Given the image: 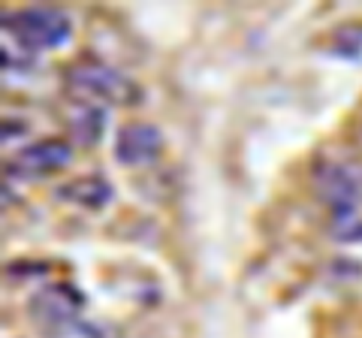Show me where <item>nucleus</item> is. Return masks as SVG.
<instances>
[{"label":"nucleus","mask_w":362,"mask_h":338,"mask_svg":"<svg viewBox=\"0 0 362 338\" xmlns=\"http://www.w3.org/2000/svg\"><path fill=\"white\" fill-rule=\"evenodd\" d=\"M64 88L70 100H82V103L94 106H133L139 103L142 88L133 82L130 76H124L112 64L85 54V58L73 61L64 70Z\"/></svg>","instance_id":"1"},{"label":"nucleus","mask_w":362,"mask_h":338,"mask_svg":"<svg viewBox=\"0 0 362 338\" xmlns=\"http://www.w3.org/2000/svg\"><path fill=\"white\" fill-rule=\"evenodd\" d=\"M73 25L64 9L54 6H25L4 13V37H13L21 58H33L45 49H58L70 40Z\"/></svg>","instance_id":"2"},{"label":"nucleus","mask_w":362,"mask_h":338,"mask_svg":"<svg viewBox=\"0 0 362 338\" xmlns=\"http://www.w3.org/2000/svg\"><path fill=\"white\" fill-rule=\"evenodd\" d=\"M314 194L329 215L362 202V157L323 154L311 169Z\"/></svg>","instance_id":"3"},{"label":"nucleus","mask_w":362,"mask_h":338,"mask_svg":"<svg viewBox=\"0 0 362 338\" xmlns=\"http://www.w3.org/2000/svg\"><path fill=\"white\" fill-rule=\"evenodd\" d=\"M70 161H73V145L66 139H40L18 148L9 157L6 173L13 178L33 182V178H49L54 173H61V169L70 166Z\"/></svg>","instance_id":"4"},{"label":"nucleus","mask_w":362,"mask_h":338,"mask_svg":"<svg viewBox=\"0 0 362 338\" xmlns=\"http://www.w3.org/2000/svg\"><path fill=\"white\" fill-rule=\"evenodd\" d=\"M82 308H85V296L70 284H52L30 299L33 317L45 326H52V330H58V332L76 326Z\"/></svg>","instance_id":"5"},{"label":"nucleus","mask_w":362,"mask_h":338,"mask_svg":"<svg viewBox=\"0 0 362 338\" xmlns=\"http://www.w3.org/2000/svg\"><path fill=\"white\" fill-rule=\"evenodd\" d=\"M163 151V133L148 121H136L118 130L115 136V157L124 166H145L154 163Z\"/></svg>","instance_id":"6"},{"label":"nucleus","mask_w":362,"mask_h":338,"mask_svg":"<svg viewBox=\"0 0 362 338\" xmlns=\"http://www.w3.org/2000/svg\"><path fill=\"white\" fill-rule=\"evenodd\" d=\"M66 127H70V136L76 145H97L103 139L106 130V109L94 106V103H82V100H73L70 112H66Z\"/></svg>","instance_id":"7"},{"label":"nucleus","mask_w":362,"mask_h":338,"mask_svg":"<svg viewBox=\"0 0 362 338\" xmlns=\"http://www.w3.org/2000/svg\"><path fill=\"white\" fill-rule=\"evenodd\" d=\"M58 197L73 202V206L82 209H100L112 199V185L100 175H88V178H73L64 187H58Z\"/></svg>","instance_id":"8"},{"label":"nucleus","mask_w":362,"mask_h":338,"mask_svg":"<svg viewBox=\"0 0 362 338\" xmlns=\"http://www.w3.org/2000/svg\"><path fill=\"white\" fill-rule=\"evenodd\" d=\"M329 235L341 245H362V202L329 215Z\"/></svg>","instance_id":"9"}]
</instances>
